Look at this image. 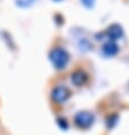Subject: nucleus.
I'll return each instance as SVG.
<instances>
[{
    "label": "nucleus",
    "instance_id": "nucleus-4",
    "mask_svg": "<svg viewBox=\"0 0 129 135\" xmlns=\"http://www.w3.org/2000/svg\"><path fill=\"white\" fill-rule=\"evenodd\" d=\"M89 76L82 69H78L71 73V83L77 87H82L88 83Z\"/></svg>",
    "mask_w": 129,
    "mask_h": 135
},
{
    "label": "nucleus",
    "instance_id": "nucleus-6",
    "mask_svg": "<svg viewBox=\"0 0 129 135\" xmlns=\"http://www.w3.org/2000/svg\"><path fill=\"white\" fill-rule=\"evenodd\" d=\"M118 52H119V46L117 41H113V40H110V39L102 47V53L106 57H112V56L117 55Z\"/></svg>",
    "mask_w": 129,
    "mask_h": 135
},
{
    "label": "nucleus",
    "instance_id": "nucleus-10",
    "mask_svg": "<svg viewBox=\"0 0 129 135\" xmlns=\"http://www.w3.org/2000/svg\"><path fill=\"white\" fill-rule=\"evenodd\" d=\"M95 1L96 0H81V2H82V5L85 6V7L87 8H91L95 4Z\"/></svg>",
    "mask_w": 129,
    "mask_h": 135
},
{
    "label": "nucleus",
    "instance_id": "nucleus-9",
    "mask_svg": "<svg viewBox=\"0 0 129 135\" xmlns=\"http://www.w3.org/2000/svg\"><path fill=\"white\" fill-rule=\"evenodd\" d=\"M57 125H58L59 128L61 129H63V131H66L67 128H69V123H67V120L65 119V118H63V117L57 118Z\"/></svg>",
    "mask_w": 129,
    "mask_h": 135
},
{
    "label": "nucleus",
    "instance_id": "nucleus-7",
    "mask_svg": "<svg viewBox=\"0 0 129 135\" xmlns=\"http://www.w3.org/2000/svg\"><path fill=\"white\" fill-rule=\"evenodd\" d=\"M118 123H119V116L117 113H113V114L107 116V118H106V127L108 128V129L115 127Z\"/></svg>",
    "mask_w": 129,
    "mask_h": 135
},
{
    "label": "nucleus",
    "instance_id": "nucleus-2",
    "mask_svg": "<svg viewBox=\"0 0 129 135\" xmlns=\"http://www.w3.org/2000/svg\"><path fill=\"white\" fill-rule=\"evenodd\" d=\"M73 121L74 125L80 129H89L95 123V114L87 110L79 111L76 113Z\"/></svg>",
    "mask_w": 129,
    "mask_h": 135
},
{
    "label": "nucleus",
    "instance_id": "nucleus-8",
    "mask_svg": "<svg viewBox=\"0 0 129 135\" xmlns=\"http://www.w3.org/2000/svg\"><path fill=\"white\" fill-rule=\"evenodd\" d=\"M36 1L37 0H16V5H17L18 7L26 8V7H31Z\"/></svg>",
    "mask_w": 129,
    "mask_h": 135
},
{
    "label": "nucleus",
    "instance_id": "nucleus-5",
    "mask_svg": "<svg viewBox=\"0 0 129 135\" xmlns=\"http://www.w3.org/2000/svg\"><path fill=\"white\" fill-rule=\"evenodd\" d=\"M106 36L108 37V39H110V40L117 41V40L121 39L122 37H123V29H122L121 25L114 23V24H112V25H110L107 28Z\"/></svg>",
    "mask_w": 129,
    "mask_h": 135
},
{
    "label": "nucleus",
    "instance_id": "nucleus-1",
    "mask_svg": "<svg viewBox=\"0 0 129 135\" xmlns=\"http://www.w3.org/2000/svg\"><path fill=\"white\" fill-rule=\"evenodd\" d=\"M49 60L56 70H64L70 62V54L65 48L56 47L50 50Z\"/></svg>",
    "mask_w": 129,
    "mask_h": 135
},
{
    "label": "nucleus",
    "instance_id": "nucleus-3",
    "mask_svg": "<svg viewBox=\"0 0 129 135\" xmlns=\"http://www.w3.org/2000/svg\"><path fill=\"white\" fill-rule=\"evenodd\" d=\"M50 97H52L54 103L62 105V104L66 103L71 97V90L69 87H66L64 85H57L52 89Z\"/></svg>",
    "mask_w": 129,
    "mask_h": 135
},
{
    "label": "nucleus",
    "instance_id": "nucleus-11",
    "mask_svg": "<svg viewBox=\"0 0 129 135\" xmlns=\"http://www.w3.org/2000/svg\"><path fill=\"white\" fill-rule=\"evenodd\" d=\"M55 1H61V0H55Z\"/></svg>",
    "mask_w": 129,
    "mask_h": 135
}]
</instances>
